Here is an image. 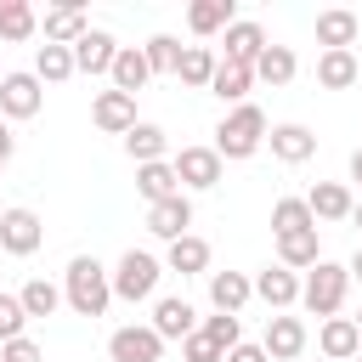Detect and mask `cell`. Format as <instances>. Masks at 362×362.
<instances>
[{
  "mask_svg": "<svg viewBox=\"0 0 362 362\" xmlns=\"http://www.w3.org/2000/svg\"><path fill=\"white\" fill-rule=\"evenodd\" d=\"M62 300H68L74 317H107V305H113V272L96 255H74L68 272H62Z\"/></svg>",
  "mask_w": 362,
  "mask_h": 362,
  "instance_id": "6da1fadb",
  "label": "cell"
},
{
  "mask_svg": "<svg viewBox=\"0 0 362 362\" xmlns=\"http://www.w3.org/2000/svg\"><path fill=\"white\" fill-rule=\"evenodd\" d=\"M266 130H272L266 113H260L255 102H243V107H232V113L215 124V141H209V147H215L221 158H255V153L266 147Z\"/></svg>",
  "mask_w": 362,
  "mask_h": 362,
  "instance_id": "7a4b0ae2",
  "label": "cell"
},
{
  "mask_svg": "<svg viewBox=\"0 0 362 362\" xmlns=\"http://www.w3.org/2000/svg\"><path fill=\"white\" fill-rule=\"evenodd\" d=\"M345 294H351V266H339V260H317L305 277H300V305L311 311V317H339V305H345Z\"/></svg>",
  "mask_w": 362,
  "mask_h": 362,
  "instance_id": "3957f363",
  "label": "cell"
},
{
  "mask_svg": "<svg viewBox=\"0 0 362 362\" xmlns=\"http://www.w3.org/2000/svg\"><path fill=\"white\" fill-rule=\"evenodd\" d=\"M158 277H164V260L147 255V249H124L119 266H113V300H153L158 294Z\"/></svg>",
  "mask_w": 362,
  "mask_h": 362,
  "instance_id": "277c9868",
  "label": "cell"
},
{
  "mask_svg": "<svg viewBox=\"0 0 362 362\" xmlns=\"http://www.w3.org/2000/svg\"><path fill=\"white\" fill-rule=\"evenodd\" d=\"M45 107V85L40 74H0V119H34Z\"/></svg>",
  "mask_w": 362,
  "mask_h": 362,
  "instance_id": "5b68a950",
  "label": "cell"
},
{
  "mask_svg": "<svg viewBox=\"0 0 362 362\" xmlns=\"http://www.w3.org/2000/svg\"><path fill=\"white\" fill-rule=\"evenodd\" d=\"M107 356L113 362H164V339L153 334V322H124L107 334Z\"/></svg>",
  "mask_w": 362,
  "mask_h": 362,
  "instance_id": "8992f818",
  "label": "cell"
},
{
  "mask_svg": "<svg viewBox=\"0 0 362 362\" xmlns=\"http://www.w3.org/2000/svg\"><path fill=\"white\" fill-rule=\"evenodd\" d=\"M170 164H175V175H181V192H209V187L221 181V170H226V158H221L215 147H181Z\"/></svg>",
  "mask_w": 362,
  "mask_h": 362,
  "instance_id": "52a82bcc",
  "label": "cell"
},
{
  "mask_svg": "<svg viewBox=\"0 0 362 362\" xmlns=\"http://www.w3.org/2000/svg\"><path fill=\"white\" fill-rule=\"evenodd\" d=\"M40 243H45V226H40V215H34V209H23V204H17V209H6V215H0V249H6V255L28 260Z\"/></svg>",
  "mask_w": 362,
  "mask_h": 362,
  "instance_id": "ba28073f",
  "label": "cell"
},
{
  "mask_svg": "<svg viewBox=\"0 0 362 362\" xmlns=\"http://www.w3.org/2000/svg\"><path fill=\"white\" fill-rule=\"evenodd\" d=\"M90 119H96V130L102 136H130L141 119H136V96H124V90H96V102H90Z\"/></svg>",
  "mask_w": 362,
  "mask_h": 362,
  "instance_id": "9c48e42d",
  "label": "cell"
},
{
  "mask_svg": "<svg viewBox=\"0 0 362 362\" xmlns=\"http://www.w3.org/2000/svg\"><path fill=\"white\" fill-rule=\"evenodd\" d=\"M198 311H192V300L187 294H164V300H153V334L170 345V339H187V334H198Z\"/></svg>",
  "mask_w": 362,
  "mask_h": 362,
  "instance_id": "30bf717a",
  "label": "cell"
},
{
  "mask_svg": "<svg viewBox=\"0 0 362 362\" xmlns=\"http://www.w3.org/2000/svg\"><path fill=\"white\" fill-rule=\"evenodd\" d=\"M305 339H311V334H305L300 317H288V311H272V317H266V339H260V345H266L272 362H294V356L305 351Z\"/></svg>",
  "mask_w": 362,
  "mask_h": 362,
  "instance_id": "8fae6325",
  "label": "cell"
},
{
  "mask_svg": "<svg viewBox=\"0 0 362 362\" xmlns=\"http://www.w3.org/2000/svg\"><path fill=\"white\" fill-rule=\"evenodd\" d=\"M147 232H153V238H164V243L187 238V232H192V198H187V192H175V198L153 204V209H147Z\"/></svg>",
  "mask_w": 362,
  "mask_h": 362,
  "instance_id": "7c38bea8",
  "label": "cell"
},
{
  "mask_svg": "<svg viewBox=\"0 0 362 362\" xmlns=\"http://www.w3.org/2000/svg\"><path fill=\"white\" fill-rule=\"evenodd\" d=\"M255 294L272 305V311H288V305H300V272H288V266H260L255 272Z\"/></svg>",
  "mask_w": 362,
  "mask_h": 362,
  "instance_id": "4fadbf2b",
  "label": "cell"
},
{
  "mask_svg": "<svg viewBox=\"0 0 362 362\" xmlns=\"http://www.w3.org/2000/svg\"><path fill=\"white\" fill-rule=\"evenodd\" d=\"M317 351H322L328 362L362 356V328H356V317H328V322L317 328Z\"/></svg>",
  "mask_w": 362,
  "mask_h": 362,
  "instance_id": "5bb4252c",
  "label": "cell"
},
{
  "mask_svg": "<svg viewBox=\"0 0 362 362\" xmlns=\"http://www.w3.org/2000/svg\"><path fill=\"white\" fill-rule=\"evenodd\" d=\"M356 34H362V17H356V11H345V6L317 11V45H322V51H351Z\"/></svg>",
  "mask_w": 362,
  "mask_h": 362,
  "instance_id": "9a60e30c",
  "label": "cell"
},
{
  "mask_svg": "<svg viewBox=\"0 0 362 362\" xmlns=\"http://www.w3.org/2000/svg\"><path fill=\"white\" fill-rule=\"evenodd\" d=\"M221 45H226V57H221V62H238V68H255V62H260V51H266L272 40H266V28H260V23H249V17H238V23L226 28V40H221Z\"/></svg>",
  "mask_w": 362,
  "mask_h": 362,
  "instance_id": "2e32d148",
  "label": "cell"
},
{
  "mask_svg": "<svg viewBox=\"0 0 362 362\" xmlns=\"http://www.w3.org/2000/svg\"><path fill=\"white\" fill-rule=\"evenodd\" d=\"M266 147H272L277 164H305V158L317 153V136H311L305 124L288 119V124H272V130H266Z\"/></svg>",
  "mask_w": 362,
  "mask_h": 362,
  "instance_id": "e0dca14e",
  "label": "cell"
},
{
  "mask_svg": "<svg viewBox=\"0 0 362 362\" xmlns=\"http://www.w3.org/2000/svg\"><path fill=\"white\" fill-rule=\"evenodd\" d=\"M249 300H255V277H243V272H209V305L215 311L238 317Z\"/></svg>",
  "mask_w": 362,
  "mask_h": 362,
  "instance_id": "ac0fdd59",
  "label": "cell"
},
{
  "mask_svg": "<svg viewBox=\"0 0 362 362\" xmlns=\"http://www.w3.org/2000/svg\"><path fill=\"white\" fill-rule=\"evenodd\" d=\"M40 28H45V45H68V51H74V45L90 34V17H85L79 6H51Z\"/></svg>",
  "mask_w": 362,
  "mask_h": 362,
  "instance_id": "d6986e66",
  "label": "cell"
},
{
  "mask_svg": "<svg viewBox=\"0 0 362 362\" xmlns=\"http://www.w3.org/2000/svg\"><path fill=\"white\" fill-rule=\"evenodd\" d=\"M113 57H119V40L107 28H90L79 45H74V68L79 74H113Z\"/></svg>",
  "mask_w": 362,
  "mask_h": 362,
  "instance_id": "ffe728a7",
  "label": "cell"
},
{
  "mask_svg": "<svg viewBox=\"0 0 362 362\" xmlns=\"http://www.w3.org/2000/svg\"><path fill=\"white\" fill-rule=\"evenodd\" d=\"M305 204H311L317 221H351V209H356V198H351L345 181H317V187L305 192Z\"/></svg>",
  "mask_w": 362,
  "mask_h": 362,
  "instance_id": "44dd1931",
  "label": "cell"
},
{
  "mask_svg": "<svg viewBox=\"0 0 362 362\" xmlns=\"http://www.w3.org/2000/svg\"><path fill=\"white\" fill-rule=\"evenodd\" d=\"M164 272H181V277H209V243H204L198 232L175 238V243H170V255H164Z\"/></svg>",
  "mask_w": 362,
  "mask_h": 362,
  "instance_id": "7402d4cb",
  "label": "cell"
},
{
  "mask_svg": "<svg viewBox=\"0 0 362 362\" xmlns=\"http://www.w3.org/2000/svg\"><path fill=\"white\" fill-rule=\"evenodd\" d=\"M232 23H238L232 0H192V6H187V28H192L198 40H209V34H226Z\"/></svg>",
  "mask_w": 362,
  "mask_h": 362,
  "instance_id": "603a6c76",
  "label": "cell"
},
{
  "mask_svg": "<svg viewBox=\"0 0 362 362\" xmlns=\"http://www.w3.org/2000/svg\"><path fill=\"white\" fill-rule=\"evenodd\" d=\"M113 90H124V96H136L147 79H153V68H147V51L141 45H119V57H113Z\"/></svg>",
  "mask_w": 362,
  "mask_h": 362,
  "instance_id": "cb8c5ba5",
  "label": "cell"
},
{
  "mask_svg": "<svg viewBox=\"0 0 362 362\" xmlns=\"http://www.w3.org/2000/svg\"><path fill=\"white\" fill-rule=\"evenodd\" d=\"M124 153L136 158V170H141V164H164V153H170V136H164V124L141 119V124L124 136Z\"/></svg>",
  "mask_w": 362,
  "mask_h": 362,
  "instance_id": "d4e9b609",
  "label": "cell"
},
{
  "mask_svg": "<svg viewBox=\"0 0 362 362\" xmlns=\"http://www.w3.org/2000/svg\"><path fill=\"white\" fill-rule=\"evenodd\" d=\"M356 79H362L356 51H322V57H317V85H322V90H351Z\"/></svg>",
  "mask_w": 362,
  "mask_h": 362,
  "instance_id": "484cf974",
  "label": "cell"
},
{
  "mask_svg": "<svg viewBox=\"0 0 362 362\" xmlns=\"http://www.w3.org/2000/svg\"><path fill=\"white\" fill-rule=\"evenodd\" d=\"M136 192L147 198V209H153V204H164V198H175V192H181L175 164H170V158H164V164H141V170H136Z\"/></svg>",
  "mask_w": 362,
  "mask_h": 362,
  "instance_id": "4316f807",
  "label": "cell"
},
{
  "mask_svg": "<svg viewBox=\"0 0 362 362\" xmlns=\"http://www.w3.org/2000/svg\"><path fill=\"white\" fill-rule=\"evenodd\" d=\"M294 74H300V57H294L288 45H266V51H260V62H255V79H260V85H272V90H283Z\"/></svg>",
  "mask_w": 362,
  "mask_h": 362,
  "instance_id": "83f0119b",
  "label": "cell"
},
{
  "mask_svg": "<svg viewBox=\"0 0 362 362\" xmlns=\"http://www.w3.org/2000/svg\"><path fill=\"white\" fill-rule=\"evenodd\" d=\"M215 68H221V57H215L209 45H187V51H181V68H175V79H181V85H192V90H209Z\"/></svg>",
  "mask_w": 362,
  "mask_h": 362,
  "instance_id": "f1b7e54d",
  "label": "cell"
},
{
  "mask_svg": "<svg viewBox=\"0 0 362 362\" xmlns=\"http://www.w3.org/2000/svg\"><path fill=\"white\" fill-rule=\"evenodd\" d=\"M209 90H215L221 102H232V107H243V102H249V90H255V68H238V62H221V68H215V79H209Z\"/></svg>",
  "mask_w": 362,
  "mask_h": 362,
  "instance_id": "f546056e",
  "label": "cell"
},
{
  "mask_svg": "<svg viewBox=\"0 0 362 362\" xmlns=\"http://www.w3.org/2000/svg\"><path fill=\"white\" fill-rule=\"evenodd\" d=\"M272 232L277 238H294V232H317V215L305 198H277L272 204Z\"/></svg>",
  "mask_w": 362,
  "mask_h": 362,
  "instance_id": "4dcf8cb0",
  "label": "cell"
},
{
  "mask_svg": "<svg viewBox=\"0 0 362 362\" xmlns=\"http://www.w3.org/2000/svg\"><path fill=\"white\" fill-rule=\"evenodd\" d=\"M317 260H322V249H317V232L277 238V266H288V272H311Z\"/></svg>",
  "mask_w": 362,
  "mask_h": 362,
  "instance_id": "1f68e13d",
  "label": "cell"
},
{
  "mask_svg": "<svg viewBox=\"0 0 362 362\" xmlns=\"http://www.w3.org/2000/svg\"><path fill=\"white\" fill-rule=\"evenodd\" d=\"M34 74H40V85H62V79H74L79 68H74V51H68V45H40V51H34Z\"/></svg>",
  "mask_w": 362,
  "mask_h": 362,
  "instance_id": "d6a6232c",
  "label": "cell"
},
{
  "mask_svg": "<svg viewBox=\"0 0 362 362\" xmlns=\"http://www.w3.org/2000/svg\"><path fill=\"white\" fill-rule=\"evenodd\" d=\"M17 300H23V311H28V317H51L57 305H68V300H62V288H57V283H45V277H28V283L17 288Z\"/></svg>",
  "mask_w": 362,
  "mask_h": 362,
  "instance_id": "836d02e7",
  "label": "cell"
},
{
  "mask_svg": "<svg viewBox=\"0 0 362 362\" xmlns=\"http://www.w3.org/2000/svg\"><path fill=\"white\" fill-rule=\"evenodd\" d=\"M40 17L28 0H0V40H34Z\"/></svg>",
  "mask_w": 362,
  "mask_h": 362,
  "instance_id": "e575fe53",
  "label": "cell"
},
{
  "mask_svg": "<svg viewBox=\"0 0 362 362\" xmlns=\"http://www.w3.org/2000/svg\"><path fill=\"white\" fill-rule=\"evenodd\" d=\"M141 51H147V68H153V74H175V68H181V51H187V45H181L175 34H153V40L141 45Z\"/></svg>",
  "mask_w": 362,
  "mask_h": 362,
  "instance_id": "d590c367",
  "label": "cell"
},
{
  "mask_svg": "<svg viewBox=\"0 0 362 362\" xmlns=\"http://www.w3.org/2000/svg\"><path fill=\"white\" fill-rule=\"evenodd\" d=\"M198 334H209L221 351H232V345H243V322L238 317H226V311H215V317H204L198 322Z\"/></svg>",
  "mask_w": 362,
  "mask_h": 362,
  "instance_id": "8d00e7d4",
  "label": "cell"
},
{
  "mask_svg": "<svg viewBox=\"0 0 362 362\" xmlns=\"http://www.w3.org/2000/svg\"><path fill=\"white\" fill-rule=\"evenodd\" d=\"M23 328H28V311H23V300H17V294H0V345L23 339Z\"/></svg>",
  "mask_w": 362,
  "mask_h": 362,
  "instance_id": "74e56055",
  "label": "cell"
},
{
  "mask_svg": "<svg viewBox=\"0 0 362 362\" xmlns=\"http://www.w3.org/2000/svg\"><path fill=\"white\" fill-rule=\"evenodd\" d=\"M181 356H187V362H226V351H221L209 334H187V339H181Z\"/></svg>",
  "mask_w": 362,
  "mask_h": 362,
  "instance_id": "f35d334b",
  "label": "cell"
},
{
  "mask_svg": "<svg viewBox=\"0 0 362 362\" xmlns=\"http://www.w3.org/2000/svg\"><path fill=\"white\" fill-rule=\"evenodd\" d=\"M0 362H45V356H40V345H34L28 334H23V339H11V345H0Z\"/></svg>",
  "mask_w": 362,
  "mask_h": 362,
  "instance_id": "ab89813d",
  "label": "cell"
},
{
  "mask_svg": "<svg viewBox=\"0 0 362 362\" xmlns=\"http://www.w3.org/2000/svg\"><path fill=\"white\" fill-rule=\"evenodd\" d=\"M226 362H272V356H266V345H232Z\"/></svg>",
  "mask_w": 362,
  "mask_h": 362,
  "instance_id": "60d3db41",
  "label": "cell"
},
{
  "mask_svg": "<svg viewBox=\"0 0 362 362\" xmlns=\"http://www.w3.org/2000/svg\"><path fill=\"white\" fill-rule=\"evenodd\" d=\"M11 153H17V136H11V130H6V119H0V164H6Z\"/></svg>",
  "mask_w": 362,
  "mask_h": 362,
  "instance_id": "b9f144b4",
  "label": "cell"
},
{
  "mask_svg": "<svg viewBox=\"0 0 362 362\" xmlns=\"http://www.w3.org/2000/svg\"><path fill=\"white\" fill-rule=\"evenodd\" d=\"M351 181H356V187H362V147H356V153H351Z\"/></svg>",
  "mask_w": 362,
  "mask_h": 362,
  "instance_id": "7bdbcfd3",
  "label": "cell"
},
{
  "mask_svg": "<svg viewBox=\"0 0 362 362\" xmlns=\"http://www.w3.org/2000/svg\"><path fill=\"white\" fill-rule=\"evenodd\" d=\"M351 283H362V249L351 255Z\"/></svg>",
  "mask_w": 362,
  "mask_h": 362,
  "instance_id": "ee69618b",
  "label": "cell"
},
{
  "mask_svg": "<svg viewBox=\"0 0 362 362\" xmlns=\"http://www.w3.org/2000/svg\"><path fill=\"white\" fill-rule=\"evenodd\" d=\"M351 221H356V226H362V198H356V209H351Z\"/></svg>",
  "mask_w": 362,
  "mask_h": 362,
  "instance_id": "f6af8a7d",
  "label": "cell"
},
{
  "mask_svg": "<svg viewBox=\"0 0 362 362\" xmlns=\"http://www.w3.org/2000/svg\"><path fill=\"white\" fill-rule=\"evenodd\" d=\"M356 328H362V311H356Z\"/></svg>",
  "mask_w": 362,
  "mask_h": 362,
  "instance_id": "bcb514c9",
  "label": "cell"
},
{
  "mask_svg": "<svg viewBox=\"0 0 362 362\" xmlns=\"http://www.w3.org/2000/svg\"><path fill=\"white\" fill-rule=\"evenodd\" d=\"M351 362H362V356H351Z\"/></svg>",
  "mask_w": 362,
  "mask_h": 362,
  "instance_id": "7dc6e473",
  "label": "cell"
},
{
  "mask_svg": "<svg viewBox=\"0 0 362 362\" xmlns=\"http://www.w3.org/2000/svg\"><path fill=\"white\" fill-rule=\"evenodd\" d=\"M0 170H6V164H0Z\"/></svg>",
  "mask_w": 362,
  "mask_h": 362,
  "instance_id": "c3c4849f",
  "label": "cell"
},
{
  "mask_svg": "<svg viewBox=\"0 0 362 362\" xmlns=\"http://www.w3.org/2000/svg\"><path fill=\"white\" fill-rule=\"evenodd\" d=\"M0 215H6V209H0Z\"/></svg>",
  "mask_w": 362,
  "mask_h": 362,
  "instance_id": "681fc988",
  "label": "cell"
}]
</instances>
